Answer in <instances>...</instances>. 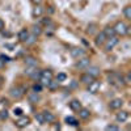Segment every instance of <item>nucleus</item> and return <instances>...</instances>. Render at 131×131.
Returning a JSON list of instances; mask_svg holds the SVG:
<instances>
[{"label":"nucleus","mask_w":131,"mask_h":131,"mask_svg":"<svg viewBox=\"0 0 131 131\" xmlns=\"http://www.w3.org/2000/svg\"><path fill=\"white\" fill-rule=\"evenodd\" d=\"M107 83L114 85V86H123V85H126L125 80H123V76L121 73H118V72L107 73Z\"/></svg>","instance_id":"1"},{"label":"nucleus","mask_w":131,"mask_h":131,"mask_svg":"<svg viewBox=\"0 0 131 131\" xmlns=\"http://www.w3.org/2000/svg\"><path fill=\"white\" fill-rule=\"evenodd\" d=\"M52 79H54V75H52V71H51V70H42L38 81H39L43 86H47L49 83H50Z\"/></svg>","instance_id":"2"},{"label":"nucleus","mask_w":131,"mask_h":131,"mask_svg":"<svg viewBox=\"0 0 131 131\" xmlns=\"http://www.w3.org/2000/svg\"><path fill=\"white\" fill-rule=\"evenodd\" d=\"M25 93H26V88L23 85H16V86H12V88L9 89V94L13 98H16V100H20Z\"/></svg>","instance_id":"3"},{"label":"nucleus","mask_w":131,"mask_h":131,"mask_svg":"<svg viewBox=\"0 0 131 131\" xmlns=\"http://www.w3.org/2000/svg\"><path fill=\"white\" fill-rule=\"evenodd\" d=\"M118 42H119L118 37H117V36H113V37L106 38V41H105V43H104L102 46H104L105 51H106V52H109V51H112V50L118 45Z\"/></svg>","instance_id":"4"},{"label":"nucleus","mask_w":131,"mask_h":131,"mask_svg":"<svg viewBox=\"0 0 131 131\" xmlns=\"http://www.w3.org/2000/svg\"><path fill=\"white\" fill-rule=\"evenodd\" d=\"M113 28H114V31H115V36H125L127 24L125 23V21H117Z\"/></svg>","instance_id":"5"},{"label":"nucleus","mask_w":131,"mask_h":131,"mask_svg":"<svg viewBox=\"0 0 131 131\" xmlns=\"http://www.w3.org/2000/svg\"><path fill=\"white\" fill-rule=\"evenodd\" d=\"M91 64V59L88 57H81L79 59H76V63H75V67L76 68H79V70H85L88 66Z\"/></svg>","instance_id":"6"},{"label":"nucleus","mask_w":131,"mask_h":131,"mask_svg":"<svg viewBox=\"0 0 131 131\" xmlns=\"http://www.w3.org/2000/svg\"><path fill=\"white\" fill-rule=\"evenodd\" d=\"M100 88H101V81L98 80H92L88 85H86V91L92 94H96L100 92Z\"/></svg>","instance_id":"7"},{"label":"nucleus","mask_w":131,"mask_h":131,"mask_svg":"<svg viewBox=\"0 0 131 131\" xmlns=\"http://www.w3.org/2000/svg\"><path fill=\"white\" fill-rule=\"evenodd\" d=\"M15 125H16V127H18V128H25L26 126L30 125V118L23 114V115H20V117L16 119Z\"/></svg>","instance_id":"8"},{"label":"nucleus","mask_w":131,"mask_h":131,"mask_svg":"<svg viewBox=\"0 0 131 131\" xmlns=\"http://www.w3.org/2000/svg\"><path fill=\"white\" fill-rule=\"evenodd\" d=\"M70 54H71V57L73 59H79V58H81V57L85 55V51L81 47H72L70 50Z\"/></svg>","instance_id":"9"},{"label":"nucleus","mask_w":131,"mask_h":131,"mask_svg":"<svg viewBox=\"0 0 131 131\" xmlns=\"http://www.w3.org/2000/svg\"><path fill=\"white\" fill-rule=\"evenodd\" d=\"M123 106V101L122 98H113V100L109 102V107L113 109V110H119Z\"/></svg>","instance_id":"10"},{"label":"nucleus","mask_w":131,"mask_h":131,"mask_svg":"<svg viewBox=\"0 0 131 131\" xmlns=\"http://www.w3.org/2000/svg\"><path fill=\"white\" fill-rule=\"evenodd\" d=\"M43 7L41 5V4H36L34 5V8L31 9V16H33V18H38V17H41L42 15H43Z\"/></svg>","instance_id":"11"},{"label":"nucleus","mask_w":131,"mask_h":131,"mask_svg":"<svg viewBox=\"0 0 131 131\" xmlns=\"http://www.w3.org/2000/svg\"><path fill=\"white\" fill-rule=\"evenodd\" d=\"M85 70H86V73H89L91 76H93V78H97V76L101 73L100 67H97V66H91V64H89Z\"/></svg>","instance_id":"12"},{"label":"nucleus","mask_w":131,"mask_h":131,"mask_svg":"<svg viewBox=\"0 0 131 131\" xmlns=\"http://www.w3.org/2000/svg\"><path fill=\"white\" fill-rule=\"evenodd\" d=\"M119 110H121V109H119ZM127 119H128V112H126V110H121L119 113H117V115H115V121L119 122V123L126 122Z\"/></svg>","instance_id":"13"},{"label":"nucleus","mask_w":131,"mask_h":131,"mask_svg":"<svg viewBox=\"0 0 131 131\" xmlns=\"http://www.w3.org/2000/svg\"><path fill=\"white\" fill-rule=\"evenodd\" d=\"M106 36H105V33L104 31H100V33H97L96 34V38H94V43L97 46H102L104 43H105V41H106Z\"/></svg>","instance_id":"14"},{"label":"nucleus","mask_w":131,"mask_h":131,"mask_svg":"<svg viewBox=\"0 0 131 131\" xmlns=\"http://www.w3.org/2000/svg\"><path fill=\"white\" fill-rule=\"evenodd\" d=\"M42 114H43V118H45V123L55 122V115H54V113H51L50 110H43Z\"/></svg>","instance_id":"15"},{"label":"nucleus","mask_w":131,"mask_h":131,"mask_svg":"<svg viewBox=\"0 0 131 131\" xmlns=\"http://www.w3.org/2000/svg\"><path fill=\"white\" fill-rule=\"evenodd\" d=\"M28 100H29V102H31V104H38V102L41 101L39 93H36V92L31 91V92L28 94Z\"/></svg>","instance_id":"16"},{"label":"nucleus","mask_w":131,"mask_h":131,"mask_svg":"<svg viewBox=\"0 0 131 131\" xmlns=\"http://www.w3.org/2000/svg\"><path fill=\"white\" fill-rule=\"evenodd\" d=\"M29 30L26 29V28H24V29H21L20 31H18V34H17V38H18V41L20 42H25V39L29 37Z\"/></svg>","instance_id":"17"},{"label":"nucleus","mask_w":131,"mask_h":131,"mask_svg":"<svg viewBox=\"0 0 131 131\" xmlns=\"http://www.w3.org/2000/svg\"><path fill=\"white\" fill-rule=\"evenodd\" d=\"M92 80H94V78H93V76H91L89 73H83L81 76H80V79H79V81L81 83V84H85V85H88Z\"/></svg>","instance_id":"18"},{"label":"nucleus","mask_w":131,"mask_h":131,"mask_svg":"<svg viewBox=\"0 0 131 131\" xmlns=\"http://www.w3.org/2000/svg\"><path fill=\"white\" fill-rule=\"evenodd\" d=\"M24 62H25V64H26V66H34V67H38V60H37V58L31 57V55L25 57Z\"/></svg>","instance_id":"19"},{"label":"nucleus","mask_w":131,"mask_h":131,"mask_svg":"<svg viewBox=\"0 0 131 131\" xmlns=\"http://www.w3.org/2000/svg\"><path fill=\"white\" fill-rule=\"evenodd\" d=\"M81 107L83 106H81V102L79 100H72L70 102V109H71V110H73V112H79Z\"/></svg>","instance_id":"20"},{"label":"nucleus","mask_w":131,"mask_h":131,"mask_svg":"<svg viewBox=\"0 0 131 131\" xmlns=\"http://www.w3.org/2000/svg\"><path fill=\"white\" fill-rule=\"evenodd\" d=\"M42 31H43V29H42V25H39V24H34L31 26V34H34L36 37L41 36Z\"/></svg>","instance_id":"21"},{"label":"nucleus","mask_w":131,"mask_h":131,"mask_svg":"<svg viewBox=\"0 0 131 131\" xmlns=\"http://www.w3.org/2000/svg\"><path fill=\"white\" fill-rule=\"evenodd\" d=\"M78 113H79V117L81 119H88L91 117V112H89V109H86V107H81Z\"/></svg>","instance_id":"22"},{"label":"nucleus","mask_w":131,"mask_h":131,"mask_svg":"<svg viewBox=\"0 0 131 131\" xmlns=\"http://www.w3.org/2000/svg\"><path fill=\"white\" fill-rule=\"evenodd\" d=\"M66 123L70 125V126H79V121L75 117H72V115L66 117Z\"/></svg>","instance_id":"23"},{"label":"nucleus","mask_w":131,"mask_h":131,"mask_svg":"<svg viewBox=\"0 0 131 131\" xmlns=\"http://www.w3.org/2000/svg\"><path fill=\"white\" fill-rule=\"evenodd\" d=\"M102 31L105 33V36H106L107 38H109V37H113V36H115V31H114V28H113V26H106Z\"/></svg>","instance_id":"24"},{"label":"nucleus","mask_w":131,"mask_h":131,"mask_svg":"<svg viewBox=\"0 0 131 131\" xmlns=\"http://www.w3.org/2000/svg\"><path fill=\"white\" fill-rule=\"evenodd\" d=\"M47 88H49L50 91H52V92H54V91H57V89L59 88V81H57V80L54 81V79H52V80H51V81L49 83Z\"/></svg>","instance_id":"25"},{"label":"nucleus","mask_w":131,"mask_h":131,"mask_svg":"<svg viewBox=\"0 0 131 131\" xmlns=\"http://www.w3.org/2000/svg\"><path fill=\"white\" fill-rule=\"evenodd\" d=\"M123 16L126 20H131V5H126L123 8Z\"/></svg>","instance_id":"26"},{"label":"nucleus","mask_w":131,"mask_h":131,"mask_svg":"<svg viewBox=\"0 0 131 131\" xmlns=\"http://www.w3.org/2000/svg\"><path fill=\"white\" fill-rule=\"evenodd\" d=\"M42 89H43V85L41 83H36V84H33V86H31V91L36 92V93H41Z\"/></svg>","instance_id":"27"},{"label":"nucleus","mask_w":131,"mask_h":131,"mask_svg":"<svg viewBox=\"0 0 131 131\" xmlns=\"http://www.w3.org/2000/svg\"><path fill=\"white\" fill-rule=\"evenodd\" d=\"M41 71H42V70H39V68L37 67V68L34 70V72H33V73L29 76V78L33 79V80H38V79H39V76H41Z\"/></svg>","instance_id":"28"},{"label":"nucleus","mask_w":131,"mask_h":131,"mask_svg":"<svg viewBox=\"0 0 131 131\" xmlns=\"http://www.w3.org/2000/svg\"><path fill=\"white\" fill-rule=\"evenodd\" d=\"M36 41H37V37H36L34 34H29V37L25 39L24 43H26V45H33V43H34Z\"/></svg>","instance_id":"29"},{"label":"nucleus","mask_w":131,"mask_h":131,"mask_svg":"<svg viewBox=\"0 0 131 131\" xmlns=\"http://www.w3.org/2000/svg\"><path fill=\"white\" fill-rule=\"evenodd\" d=\"M57 81H59V83H62V81H66L67 80V73H64V72H59L58 75H57Z\"/></svg>","instance_id":"30"},{"label":"nucleus","mask_w":131,"mask_h":131,"mask_svg":"<svg viewBox=\"0 0 131 131\" xmlns=\"http://www.w3.org/2000/svg\"><path fill=\"white\" fill-rule=\"evenodd\" d=\"M36 121H37V123H39V125H45V118H43L42 112L36 114Z\"/></svg>","instance_id":"31"},{"label":"nucleus","mask_w":131,"mask_h":131,"mask_svg":"<svg viewBox=\"0 0 131 131\" xmlns=\"http://www.w3.org/2000/svg\"><path fill=\"white\" fill-rule=\"evenodd\" d=\"M36 68H37V67H34V66H26L24 72H25V75H26V76H30L33 72H34V70H36Z\"/></svg>","instance_id":"32"},{"label":"nucleus","mask_w":131,"mask_h":131,"mask_svg":"<svg viewBox=\"0 0 131 131\" xmlns=\"http://www.w3.org/2000/svg\"><path fill=\"white\" fill-rule=\"evenodd\" d=\"M8 117H9V113H8L7 109H4V110L0 112V119H2V121H5V119H8Z\"/></svg>","instance_id":"33"},{"label":"nucleus","mask_w":131,"mask_h":131,"mask_svg":"<svg viewBox=\"0 0 131 131\" xmlns=\"http://www.w3.org/2000/svg\"><path fill=\"white\" fill-rule=\"evenodd\" d=\"M96 28H97L96 24H89V25H88V29H86V31H88L89 34H93V33L96 31Z\"/></svg>","instance_id":"34"},{"label":"nucleus","mask_w":131,"mask_h":131,"mask_svg":"<svg viewBox=\"0 0 131 131\" xmlns=\"http://www.w3.org/2000/svg\"><path fill=\"white\" fill-rule=\"evenodd\" d=\"M105 130H106V131H118L119 127H118L117 125H107V126L105 127Z\"/></svg>","instance_id":"35"},{"label":"nucleus","mask_w":131,"mask_h":131,"mask_svg":"<svg viewBox=\"0 0 131 131\" xmlns=\"http://www.w3.org/2000/svg\"><path fill=\"white\" fill-rule=\"evenodd\" d=\"M41 24H42V25H45V26H49V25L52 24V21H51L50 17H45V18H42V23H41Z\"/></svg>","instance_id":"36"},{"label":"nucleus","mask_w":131,"mask_h":131,"mask_svg":"<svg viewBox=\"0 0 131 131\" xmlns=\"http://www.w3.org/2000/svg\"><path fill=\"white\" fill-rule=\"evenodd\" d=\"M123 80H125V84L126 85H128L131 83V72H127L126 76H123Z\"/></svg>","instance_id":"37"},{"label":"nucleus","mask_w":131,"mask_h":131,"mask_svg":"<svg viewBox=\"0 0 131 131\" xmlns=\"http://www.w3.org/2000/svg\"><path fill=\"white\" fill-rule=\"evenodd\" d=\"M23 109H21V107H15L13 109V114L16 115V117H20V115H23Z\"/></svg>","instance_id":"38"},{"label":"nucleus","mask_w":131,"mask_h":131,"mask_svg":"<svg viewBox=\"0 0 131 131\" xmlns=\"http://www.w3.org/2000/svg\"><path fill=\"white\" fill-rule=\"evenodd\" d=\"M78 85H79V81L72 80V81H71V84H70V89H75V88H78Z\"/></svg>","instance_id":"39"},{"label":"nucleus","mask_w":131,"mask_h":131,"mask_svg":"<svg viewBox=\"0 0 131 131\" xmlns=\"http://www.w3.org/2000/svg\"><path fill=\"white\" fill-rule=\"evenodd\" d=\"M0 58H2V60L5 63V62H10V58L8 57V55H4V54H2V55H0Z\"/></svg>","instance_id":"40"},{"label":"nucleus","mask_w":131,"mask_h":131,"mask_svg":"<svg viewBox=\"0 0 131 131\" xmlns=\"http://www.w3.org/2000/svg\"><path fill=\"white\" fill-rule=\"evenodd\" d=\"M4 28H5V23L3 21V18H0V31L4 30Z\"/></svg>","instance_id":"41"},{"label":"nucleus","mask_w":131,"mask_h":131,"mask_svg":"<svg viewBox=\"0 0 131 131\" xmlns=\"http://www.w3.org/2000/svg\"><path fill=\"white\" fill-rule=\"evenodd\" d=\"M54 123V122H52ZM52 130H60V125L59 123H54L52 125Z\"/></svg>","instance_id":"42"},{"label":"nucleus","mask_w":131,"mask_h":131,"mask_svg":"<svg viewBox=\"0 0 131 131\" xmlns=\"http://www.w3.org/2000/svg\"><path fill=\"white\" fill-rule=\"evenodd\" d=\"M130 34H131V26L127 25V28H126V34H125V36H130Z\"/></svg>","instance_id":"43"},{"label":"nucleus","mask_w":131,"mask_h":131,"mask_svg":"<svg viewBox=\"0 0 131 131\" xmlns=\"http://www.w3.org/2000/svg\"><path fill=\"white\" fill-rule=\"evenodd\" d=\"M31 3L34 4V5H36V4H41V3H42V0H31Z\"/></svg>","instance_id":"44"},{"label":"nucleus","mask_w":131,"mask_h":131,"mask_svg":"<svg viewBox=\"0 0 131 131\" xmlns=\"http://www.w3.org/2000/svg\"><path fill=\"white\" fill-rule=\"evenodd\" d=\"M3 67H4V62L2 60V58H0V70H2Z\"/></svg>","instance_id":"45"},{"label":"nucleus","mask_w":131,"mask_h":131,"mask_svg":"<svg viewBox=\"0 0 131 131\" xmlns=\"http://www.w3.org/2000/svg\"><path fill=\"white\" fill-rule=\"evenodd\" d=\"M2 83H3V76H0V85H2Z\"/></svg>","instance_id":"46"},{"label":"nucleus","mask_w":131,"mask_h":131,"mask_svg":"<svg viewBox=\"0 0 131 131\" xmlns=\"http://www.w3.org/2000/svg\"><path fill=\"white\" fill-rule=\"evenodd\" d=\"M0 122H2V119H0Z\"/></svg>","instance_id":"47"}]
</instances>
